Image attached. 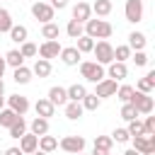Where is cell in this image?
Masks as SVG:
<instances>
[{"label":"cell","instance_id":"cell-1","mask_svg":"<svg viewBox=\"0 0 155 155\" xmlns=\"http://www.w3.org/2000/svg\"><path fill=\"white\" fill-rule=\"evenodd\" d=\"M82 27H85V34H87L90 39H109V36L114 34V27H111L107 19H92V17H90Z\"/></svg>","mask_w":155,"mask_h":155},{"label":"cell","instance_id":"cell-2","mask_svg":"<svg viewBox=\"0 0 155 155\" xmlns=\"http://www.w3.org/2000/svg\"><path fill=\"white\" fill-rule=\"evenodd\" d=\"M80 75L87 80V82H99L102 78H107V70L104 65H99L97 61H80Z\"/></svg>","mask_w":155,"mask_h":155},{"label":"cell","instance_id":"cell-3","mask_svg":"<svg viewBox=\"0 0 155 155\" xmlns=\"http://www.w3.org/2000/svg\"><path fill=\"white\" fill-rule=\"evenodd\" d=\"M92 53H94V58H97V63H99V65H109V63L114 61V46H111L107 39H99V41H94V48H92Z\"/></svg>","mask_w":155,"mask_h":155},{"label":"cell","instance_id":"cell-4","mask_svg":"<svg viewBox=\"0 0 155 155\" xmlns=\"http://www.w3.org/2000/svg\"><path fill=\"white\" fill-rule=\"evenodd\" d=\"M133 107H136V111L138 114H153V109H155V102H153V97L150 94H145V92H138V90H133V94H131V99H128Z\"/></svg>","mask_w":155,"mask_h":155},{"label":"cell","instance_id":"cell-5","mask_svg":"<svg viewBox=\"0 0 155 155\" xmlns=\"http://www.w3.org/2000/svg\"><path fill=\"white\" fill-rule=\"evenodd\" d=\"M85 145H87V140H85L82 136H63V138L58 140V148H61L63 153H68V155H78V153H82Z\"/></svg>","mask_w":155,"mask_h":155},{"label":"cell","instance_id":"cell-6","mask_svg":"<svg viewBox=\"0 0 155 155\" xmlns=\"http://www.w3.org/2000/svg\"><path fill=\"white\" fill-rule=\"evenodd\" d=\"M31 15H34V19H39L41 24H46V22H53L56 10H53L48 2H44V0H34V2H31Z\"/></svg>","mask_w":155,"mask_h":155},{"label":"cell","instance_id":"cell-7","mask_svg":"<svg viewBox=\"0 0 155 155\" xmlns=\"http://www.w3.org/2000/svg\"><path fill=\"white\" fill-rule=\"evenodd\" d=\"M131 148H136L140 155H153L155 153V133L153 136H131Z\"/></svg>","mask_w":155,"mask_h":155},{"label":"cell","instance_id":"cell-8","mask_svg":"<svg viewBox=\"0 0 155 155\" xmlns=\"http://www.w3.org/2000/svg\"><path fill=\"white\" fill-rule=\"evenodd\" d=\"M61 48H63V46L58 44V39H51V41H44L41 46H36V56H39V58L51 61V58H58Z\"/></svg>","mask_w":155,"mask_h":155},{"label":"cell","instance_id":"cell-9","mask_svg":"<svg viewBox=\"0 0 155 155\" xmlns=\"http://www.w3.org/2000/svg\"><path fill=\"white\" fill-rule=\"evenodd\" d=\"M5 104H7L15 114H19V116H24V114L29 111V107H31L24 94H10V97H5Z\"/></svg>","mask_w":155,"mask_h":155},{"label":"cell","instance_id":"cell-10","mask_svg":"<svg viewBox=\"0 0 155 155\" xmlns=\"http://www.w3.org/2000/svg\"><path fill=\"white\" fill-rule=\"evenodd\" d=\"M124 15H126V22L138 24V22L143 19V2H140V0H126Z\"/></svg>","mask_w":155,"mask_h":155},{"label":"cell","instance_id":"cell-11","mask_svg":"<svg viewBox=\"0 0 155 155\" xmlns=\"http://www.w3.org/2000/svg\"><path fill=\"white\" fill-rule=\"evenodd\" d=\"M116 80H111V78H102L99 82H94V94L99 97V99H104V97H114L116 94Z\"/></svg>","mask_w":155,"mask_h":155},{"label":"cell","instance_id":"cell-12","mask_svg":"<svg viewBox=\"0 0 155 155\" xmlns=\"http://www.w3.org/2000/svg\"><path fill=\"white\" fill-rule=\"evenodd\" d=\"M61 61H63V65H78L80 61H82V53L75 48V46H65V48H61Z\"/></svg>","mask_w":155,"mask_h":155},{"label":"cell","instance_id":"cell-13","mask_svg":"<svg viewBox=\"0 0 155 155\" xmlns=\"http://www.w3.org/2000/svg\"><path fill=\"white\" fill-rule=\"evenodd\" d=\"M126 75H128L126 63H119V61H111V63H109V68H107V78L121 82V80H126Z\"/></svg>","mask_w":155,"mask_h":155},{"label":"cell","instance_id":"cell-14","mask_svg":"<svg viewBox=\"0 0 155 155\" xmlns=\"http://www.w3.org/2000/svg\"><path fill=\"white\" fill-rule=\"evenodd\" d=\"M133 90H138V92H145V94H150L153 90H155V70H148L138 82H136V87Z\"/></svg>","mask_w":155,"mask_h":155},{"label":"cell","instance_id":"cell-15","mask_svg":"<svg viewBox=\"0 0 155 155\" xmlns=\"http://www.w3.org/2000/svg\"><path fill=\"white\" fill-rule=\"evenodd\" d=\"M53 107H63L65 102H68V94H65V87H61V85H53L51 90H48V97H46Z\"/></svg>","mask_w":155,"mask_h":155},{"label":"cell","instance_id":"cell-16","mask_svg":"<svg viewBox=\"0 0 155 155\" xmlns=\"http://www.w3.org/2000/svg\"><path fill=\"white\" fill-rule=\"evenodd\" d=\"M36 148H39V136H34V133H24V136L19 138V150H22L24 155H31Z\"/></svg>","mask_w":155,"mask_h":155},{"label":"cell","instance_id":"cell-17","mask_svg":"<svg viewBox=\"0 0 155 155\" xmlns=\"http://www.w3.org/2000/svg\"><path fill=\"white\" fill-rule=\"evenodd\" d=\"M92 17V7H90V2H78V5H73V19H78V22H87Z\"/></svg>","mask_w":155,"mask_h":155},{"label":"cell","instance_id":"cell-18","mask_svg":"<svg viewBox=\"0 0 155 155\" xmlns=\"http://www.w3.org/2000/svg\"><path fill=\"white\" fill-rule=\"evenodd\" d=\"M34 111H36V116H44V119H51L53 114H56V107L46 99V97H41V99H36V104H34Z\"/></svg>","mask_w":155,"mask_h":155},{"label":"cell","instance_id":"cell-19","mask_svg":"<svg viewBox=\"0 0 155 155\" xmlns=\"http://www.w3.org/2000/svg\"><path fill=\"white\" fill-rule=\"evenodd\" d=\"M51 61H46V58H36L34 61V65H31V75H36V78H48L51 75Z\"/></svg>","mask_w":155,"mask_h":155},{"label":"cell","instance_id":"cell-20","mask_svg":"<svg viewBox=\"0 0 155 155\" xmlns=\"http://www.w3.org/2000/svg\"><path fill=\"white\" fill-rule=\"evenodd\" d=\"M63 111H65V119L78 121V119L82 116V111H85V109H82V104H80V102H70V99H68V102L63 104Z\"/></svg>","mask_w":155,"mask_h":155},{"label":"cell","instance_id":"cell-21","mask_svg":"<svg viewBox=\"0 0 155 155\" xmlns=\"http://www.w3.org/2000/svg\"><path fill=\"white\" fill-rule=\"evenodd\" d=\"M145 44H148V39H145L143 31H131V34H128V48H131V51H143Z\"/></svg>","mask_w":155,"mask_h":155},{"label":"cell","instance_id":"cell-22","mask_svg":"<svg viewBox=\"0 0 155 155\" xmlns=\"http://www.w3.org/2000/svg\"><path fill=\"white\" fill-rule=\"evenodd\" d=\"M7 34H10V39H12L15 44H22V41H27V36H29V29H27L24 24H12Z\"/></svg>","mask_w":155,"mask_h":155},{"label":"cell","instance_id":"cell-23","mask_svg":"<svg viewBox=\"0 0 155 155\" xmlns=\"http://www.w3.org/2000/svg\"><path fill=\"white\" fill-rule=\"evenodd\" d=\"M15 73H12V80L17 82V85H27V82H31V68H27V65H19V68H12Z\"/></svg>","mask_w":155,"mask_h":155},{"label":"cell","instance_id":"cell-24","mask_svg":"<svg viewBox=\"0 0 155 155\" xmlns=\"http://www.w3.org/2000/svg\"><path fill=\"white\" fill-rule=\"evenodd\" d=\"M29 133H34V136H44V133H48V119H44V116L31 119V124H29Z\"/></svg>","mask_w":155,"mask_h":155},{"label":"cell","instance_id":"cell-25","mask_svg":"<svg viewBox=\"0 0 155 155\" xmlns=\"http://www.w3.org/2000/svg\"><path fill=\"white\" fill-rule=\"evenodd\" d=\"M39 150H44V153L58 150V138H56V136H48V133L39 136Z\"/></svg>","mask_w":155,"mask_h":155},{"label":"cell","instance_id":"cell-26","mask_svg":"<svg viewBox=\"0 0 155 155\" xmlns=\"http://www.w3.org/2000/svg\"><path fill=\"white\" fill-rule=\"evenodd\" d=\"M58 36H61V27H58V24H53V22H46V24H41V39H44V41L58 39Z\"/></svg>","mask_w":155,"mask_h":155},{"label":"cell","instance_id":"cell-27","mask_svg":"<svg viewBox=\"0 0 155 155\" xmlns=\"http://www.w3.org/2000/svg\"><path fill=\"white\" fill-rule=\"evenodd\" d=\"M2 58H5V63H7L10 68H19V65H24V56L19 53V48H10Z\"/></svg>","mask_w":155,"mask_h":155},{"label":"cell","instance_id":"cell-28","mask_svg":"<svg viewBox=\"0 0 155 155\" xmlns=\"http://www.w3.org/2000/svg\"><path fill=\"white\" fill-rule=\"evenodd\" d=\"M65 94H68V99H70V102H80V99L87 94V87H85V85H80V82H75V85L65 87Z\"/></svg>","mask_w":155,"mask_h":155},{"label":"cell","instance_id":"cell-29","mask_svg":"<svg viewBox=\"0 0 155 155\" xmlns=\"http://www.w3.org/2000/svg\"><path fill=\"white\" fill-rule=\"evenodd\" d=\"M27 128H29V124H27L22 116H17V121H15V124H12L7 131H10V138H17V140H19V138L27 133Z\"/></svg>","mask_w":155,"mask_h":155},{"label":"cell","instance_id":"cell-30","mask_svg":"<svg viewBox=\"0 0 155 155\" xmlns=\"http://www.w3.org/2000/svg\"><path fill=\"white\" fill-rule=\"evenodd\" d=\"M90 7H92V12L97 17H107V15H111V7L114 5H111V0H94Z\"/></svg>","mask_w":155,"mask_h":155},{"label":"cell","instance_id":"cell-31","mask_svg":"<svg viewBox=\"0 0 155 155\" xmlns=\"http://www.w3.org/2000/svg\"><path fill=\"white\" fill-rule=\"evenodd\" d=\"M80 104H82V109H87V111H97L99 104H102V99H99L94 92H87V94L80 99Z\"/></svg>","mask_w":155,"mask_h":155},{"label":"cell","instance_id":"cell-32","mask_svg":"<svg viewBox=\"0 0 155 155\" xmlns=\"http://www.w3.org/2000/svg\"><path fill=\"white\" fill-rule=\"evenodd\" d=\"M17 116H19V114H15V111H12L10 107H2V109H0V126L10 128V126H12L15 121H17Z\"/></svg>","mask_w":155,"mask_h":155},{"label":"cell","instance_id":"cell-33","mask_svg":"<svg viewBox=\"0 0 155 155\" xmlns=\"http://www.w3.org/2000/svg\"><path fill=\"white\" fill-rule=\"evenodd\" d=\"M65 34H68L70 39H78V36H82V34H85V27H82V22H78V19H70V22H68V27H65Z\"/></svg>","mask_w":155,"mask_h":155},{"label":"cell","instance_id":"cell-34","mask_svg":"<svg viewBox=\"0 0 155 155\" xmlns=\"http://www.w3.org/2000/svg\"><path fill=\"white\" fill-rule=\"evenodd\" d=\"M80 53H92V48H94V39H90L87 34H82V36H78V46H75Z\"/></svg>","mask_w":155,"mask_h":155},{"label":"cell","instance_id":"cell-35","mask_svg":"<svg viewBox=\"0 0 155 155\" xmlns=\"http://www.w3.org/2000/svg\"><path fill=\"white\" fill-rule=\"evenodd\" d=\"M128 126H126V131H128V136H145V128H143V121L140 119H131V121H126Z\"/></svg>","mask_w":155,"mask_h":155},{"label":"cell","instance_id":"cell-36","mask_svg":"<svg viewBox=\"0 0 155 155\" xmlns=\"http://www.w3.org/2000/svg\"><path fill=\"white\" fill-rule=\"evenodd\" d=\"M12 24H15V22H12V15H10L5 7H0V34H7Z\"/></svg>","mask_w":155,"mask_h":155},{"label":"cell","instance_id":"cell-37","mask_svg":"<svg viewBox=\"0 0 155 155\" xmlns=\"http://www.w3.org/2000/svg\"><path fill=\"white\" fill-rule=\"evenodd\" d=\"M128 58H131V48H128V44H121V46H116V48H114V61L126 63Z\"/></svg>","mask_w":155,"mask_h":155},{"label":"cell","instance_id":"cell-38","mask_svg":"<svg viewBox=\"0 0 155 155\" xmlns=\"http://www.w3.org/2000/svg\"><path fill=\"white\" fill-rule=\"evenodd\" d=\"M140 114L136 111V107L131 104V102H124V107H121V119L124 121H131V119H138Z\"/></svg>","mask_w":155,"mask_h":155},{"label":"cell","instance_id":"cell-39","mask_svg":"<svg viewBox=\"0 0 155 155\" xmlns=\"http://www.w3.org/2000/svg\"><path fill=\"white\" fill-rule=\"evenodd\" d=\"M19 53H22L24 58H34V56H36V44H31L29 39L22 41V44H19Z\"/></svg>","mask_w":155,"mask_h":155},{"label":"cell","instance_id":"cell-40","mask_svg":"<svg viewBox=\"0 0 155 155\" xmlns=\"http://www.w3.org/2000/svg\"><path fill=\"white\" fill-rule=\"evenodd\" d=\"M131 94H133V85H119L114 97H119L121 102H128V99H131Z\"/></svg>","mask_w":155,"mask_h":155},{"label":"cell","instance_id":"cell-41","mask_svg":"<svg viewBox=\"0 0 155 155\" xmlns=\"http://www.w3.org/2000/svg\"><path fill=\"white\" fill-rule=\"evenodd\" d=\"M111 145H114L111 136H94V148H102V150H109L111 153Z\"/></svg>","mask_w":155,"mask_h":155},{"label":"cell","instance_id":"cell-42","mask_svg":"<svg viewBox=\"0 0 155 155\" xmlns=\"http://www.w3.org/2000/svg\"><path fill=\"white\" fill-rule=\"evenodd\" d=\"M111 140H114V143H128L131 136H128L126 128H114V131H111Z\"/></svg>","mask_w":155,"mask_h":155},{"label":"cell","instance_id":"cell-43","mask_svg":"<svg viewBox=\"0 0 155 155\" xmlns=\"http://www.w3.org/2000/svg\"><path fill=\"white\" fill-rule=\"evenodd\" d=\"M131 58H133V63H136L138 68H143V65H148V53H145V51H136V53H133Z\"/></svg>","mask_w":155,"mask_h":155},{"label":"cell","instance_id":"cell-44","mask_svg":"<svg viewBox=\"0 0 155 155\" xmlns=\"http://www.w3.org/2000/svg\"><path fill=\"white\" fill-rule=\"evenodd\" d=\"M143 128H145V136H153L155 133V116L145 114V121H143Z\"/></svg>","mask_w":155,"mask_h":155},{"label":"cell","instance_id":"cell-45","mask_svg":"<svg viewBox=\"0 0 155 155\" xmlns=\"http://www.w3.org/2000/svg\"><path fill=\"white\" fill-rule=\"evenodd\" d=\"M48 5H51L53 10H63V7H68V0H51Z\"/></svg>","mask_w":155,"mask_h":155},{"label":"cell","instance_id":"cell-46","mask_svg":"<svg viewBox=\"0 0 155 155\" xmlns=\"http://www.w3.org/2000/svg\"><path fill=\"white\" fill-rule=\"evenodd\" d=\"M5 155H24V153H22V150H19V145H17V148H7V150H5Z\"/></svg>","mask_w":155,"mask_h":155},{"label":"cell","instance_id":"cell-47","mask_svg":"<svg viewBox=\"0 0 155 155\" xmlns=\"http://www.w3.org/2000/svg\"><path fill=\"white\" fill-rule=\"evenodd\" d=\"M90 155H111V153H109V150H102V148H92Z\"/></svg>","mask_w":155,"mask_h":155},{"label":"cell","instance_id":"cell-48","mask_svg":"<svg viewBox=\"0 0 155 155\" xmlns=\"http://www.w3.org/2000/svg\"><path fill=\"white\" fill-rule=\"evenodd\" d=\"M5 68H7V63H5V58H2V56H0V78H2V75H5Z\"/></svg>","mask_w":155,"mask_h":155},{"label":"cell","instance_id":"cell-49","mask_svg":"<svg viewBox=\"0 0 155 155\" xmlns=\"http://www.w3.org/2000/svg\"><path fill=\"white\" fill-rule=\"evenodd\" d=\"M121 155H140V153H138L136 148H128V150H126V153H121Z\"/></svg>","mask_w":155,"mask_h":155},{"label":"cell","instance_id":"cell-50","mask_svg":"<svg viewBox=\"0 0 155 155\" xmlns=\"http://www.w3.org/2000/svg\"><path fill=\"white\" fill-rule=\"evenodd\" d=\"M5 94V82H2V78H0V97Z\"/></svg>","mask_w":155,"mask_h":155},{"label":"cell","instance_id":"cell-51","mask_svg":"<svg viewBox=\"0 0 155 155\" xmlns=\"http://www.w3.org/2000/svg\"><path fill=\"white\" fill-rule=\"evenodd\" d=\"M31 155H48V153H44V150H39V148H36V150H34Z\"/></svg>","mask_w":155,"mask_h":155},{"label":"cell","instance_id":"cell-52","mask_svg":"<svg viewBox=\"0 0 155 155\" xmlns=\"http://www.w3.org/2000/svg\"><path fill=\"white\" fill-rule=\"evenodd\" d=\"M2 107H5V94L0 97V109H2Z\"/></svg>","mask_w":155,"mask_h":155},{"label":"cell","instance_id":"cell-53","mask_svg":"<svg viewBox=\"0 0 155 155\" xmlns=\"http://www.w3.org/2000/svg\"><path fill=\"white\" fill-rule=\"evenodd\" d=\"M78 155H85V150H82V153H78Z\"/></svg>","mask_w":155,"mask_h":155},{"label":"cell","instance_id":"cell-54","mask_svg":"<svg viewBox=\"0 0 155 155\" xmlns=\"http://www.w3.org/2000/svg\"><path fill=\"white\" fill-rule=\"evenodd\" d=\"M140 2H145V0H140Z\"/></svg>","mask_w":155,"mask_h":155},{"label":"cell","instance_id":"cell-55","mask_svg":"<svg viewBox=\"0 0 155 155\" xmlns=\"http://www.w3.org/2000/svg\"><path fill=\"white\" fill-rule=\"evenodd\" d=\"M29 2H34V0H29Z\"/></svg>","mask_w":155,"mask_h":155}]
</instances>
